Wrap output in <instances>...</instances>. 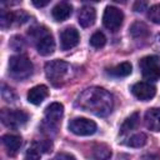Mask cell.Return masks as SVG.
Returning <instances> with one entry per match:
<instances>
[{
	"mask_svg": "<svg viewBox=\"0 0 160 160\" xmlns=\"http://www.w3.org/2000/svg\"><path fill=\"white\" fill-rule=\"evenodd\" d=\"M111 158V149L106 144H96L91 149L92 160H109Z\"/></svg>",
	"mask_w": 160,
	"mask_h": 160,
	"instance_id": "17",
	"label": "cell"
},
{
	"mask_svg": "<svg viewBox=\"0 0 160 160\" xmlns=\"http://www.w3.org/2000/svg\"><path fill=\"white\" fill-rule=\"evenodd\" d=\"M42 154H44V151L41 150L39 141H34V142L29 146V149L26 150L25 158H26L28 160H40V158H41Z\"/></svg>",
	"mask_w": 160,
	"mask_h": 160,
	"instance_id": "21",
	"label": "cell"
},
{
	"mask_svg": "<svg viewBox=\"0 0 160 160\" xmlns=\"http://www.w3.org/2000/svg\"><path fill=\"white\" fill-rule=\"evenodd\" d=\"M98 126L92 120L86 118H75L69 122V130L79 136H89L95 134Z\"/></svg>",
	"mask_w": 160,
	"mask_h": 160,
	"instance_id": "7",
	"label": "cell"
},
{
	"mask_svg": "<svg viewBox=\"0 0 160 160\" xmlns=\"http://www.w3.org/2000/svg\"><path fill=\"white\" fill-rule=\"evenodd\" d=\"M131 92L136 99H139L141 101H148V100H150V99H152L155 96L156 89L150 82L140 81V82H136V84L132 85Z\"/></svg>",
	"mask_w": 160,
	"mask_h": 160,
	"instance_id": "11",
	"label": "cell"
},
{
	"mask_svg": "<svg viewBox=\"0 0 160 160\" xmlns=\"http://www.w3.org/2000/svg\"><path fill=\"white\" fill-rule=\"evenodd\" d=\"M130 34L134 36V38H136V39H142V38H145V36H148L149 35V29H148V26L144 24V22H141V21H136V22H134L132 25H131V28H130Z\"/></svg>",
	"mask_w": 160,
	"mask_h": 160,
	"instance_id": "20",
	"label": "cell"
},
{
	"mask_svg": "<svg viewBox=\"0 0 160 160\" xmlns=\"http://www.w3.org/2000/svg\"><path fill=\"white\" fill-rule=\"evenodd\" d=\"M148 18L155 22V24H160V4L152 5L149 11H148Z\"/></svg>",
	"mask_w": 160,
	"mask_h": 160,
	"instance_id": "24",
	"label": "cell"
},
{
	"mask_svg": "<svg viewBox=\"0 0 160 160\" xmlns=\"http://www.w3.org/2000/svg\"><path fill=\"white\" fill-rule=\"evenodd\" d=\"M131 71H132L131 64L128 62V61H125V62H121V64H119V65L109 69L108 70V74L111 75V76H114V78H125V76L130 75Z\"/></svg>",
	"mask_w": 160,
	"mask_h": 160,
	"instance_id": "18",
	"label": "cell"
},
{
	"mask_svg": "<svg viewBox=\"0 0 160 160\" xmlns=\"http://www.w3.org/2000/svg\"><path fill=\"white\" fill-rule=\"evenodd\" d=\"M122 21H124V14L120 9L115 6H106L102 15V24L108 30L112 32L118 31L121 28Z\"/></svg>",
	"mask_w": 160,
	"mask_h": 160,
	"instance_id": "6",
	"label": "cell"
},
{
	"mask_svg": "<svg viewBox=\"0 0 160 160\" xmlns=\"http://www.w3.org/2000/svg\"><path fill=\"white\" fill-rule=\"evenodd\" d=\"M90 44H91V46H94L95 49H100V48H102V46L106 44V38H105V35H104L102 32L96 31V32H94V34L91 35V38H90Z\"/></svg>",
	"mask_w": 160,
	"mask_h": 160,
	"instance_id": "23",
	"label": "cell"
},
{
	"mask_svg": "<svg viewBox=\"0 0 160 160\" xmlns=\"http://www.w3.org/2000/svg\"><path fill=\"white\" fill-rule=\"evenodd\" d=\"M70 72V65L62 60H52L45 64V75L55 86L62 85Z\"/></svg>",
	"mask_w": 160,
	"mask_h": 160,
	"instance_id": "3",
	"label": "cell"
},
{
	"mask_svg": "<svg viewBox=\"0 0 160 160\" xmlns=\"http://www.w3.org/2000/svg\"><path fill=\"white\" fill-rule=\"evenodd\" d=\"M32 4L36 6V8H42V6H46L49 4V1H38V0H32Z\"/></svg>",
	"mask_w": 160,
	"mask_h": 160,
	"instance_id": "27",
	"label": "cell"
},
{
	"mask_svg": "<svg viewBox=\"0 0 160 160\" xmlns=\"http://www.w3.org/2000/svg\"><path fill=\"white\" fill-rule=\"evenodd\" d=\"M141 74L144 79L155 81L160 78V58L156 55H149L140 60L139 62Z\"/></svg>",
	"mask_w": 160,
	"mask_h": 160,
	"instance_id": "5",
	"label": "cell"
},
{
	"mask_svg": "<svg viewBox=\"0 0 160 160\" xmlns=\"http://www.w3.org/2000/svg\"><path fill=\"white\" fill-rule=\"evenodd\" d=\"M32 62L24 55H14L9 60V74L14 79H28L32 74Z\"/></svg>",
	"mask_w": 160,
	"mask_h": 160,
	"instance_id": "4",
	"label": "cell"
},
{
	"mask_svg": "<svg viewBox=\"0 0 160 160\" xmlns=\"http://www.w3.org/2000/svg\"><path fill=\"white\" fill-rule=\"evenodd\" d=\"M29 120V115L22 110H10L4 109L1 111V121L8 128H20Z\"/></svg>",
	"mask_w": 160,
	"mask_h": 160,
	"instance_id": "8",
	"label": "cell"
},
{
	"mask_svg": "<svg viewBox=\"0 0 160 160\" xmlns=\"http://www.w3.org/2000/svg\"><path fill=\"white\" fill-rule=\"evenodd\" d=\"M49 95V90L45 85H36L28 92V101L34 105H40Z\"/></svg>",
	"mask_w": 160,
	"mask_h": 160,
	"instance_id": "13",
	"label": "cell"
},
{
	"mask_svg": "<svg viewBox=\"0 0 160 160\" xmlns=\"http://www.w3.org/2000/svg\"><path fill=\"white\" fill-rule=\"evenodd\" d=\"M2 144H4L5 149L8 150V154L12 156L18 152V150L21 146V138L19 135L6 134L2 136Z\"/></svg>",
	"mask_w": 160,
	"mask_h": 160,
	"instance_id": "16",
	"label": "cell"
},
{
	"mask_svg": "<svg viewBox=\"0 0 160 160\" xmlns=\"http://www.w3.org/2000/svg\"><path fill=\"white\" fill-rule=\"evenodd\" d=\"M139 120H140V114H139L138 111L132 112V114H131L129 118H126L125 121L122 122V125H121V128H120V134L124 135V134H126L128 131L134 130V129L138 126Z\"/></svg>",
	"mask_w": 160,
	"mask_h": 160,
	"instance_id": "19",
	"label": "cell"
},
{
	"mask_svg": "<svg viewBox=\"0 0 160 160\" xmlns=\"http://www.w3.org/2000/svg\"><path fill=\"white\" fill-rule=\"evenodd\" d=\"M75 105L96 116H108L114 108L112 95L102 88L92 86L84 90L76 99Z\"/></svg>",
	"mask_w": 160,
	"mask_h": 160,
	"instance_id": "1",
	"label": "cell"
},
{
	"mask_svg": "<svg viewBox=\"0 0 160 160\" xmlns=\"http://www.w3.org/2000/svg\"><path fill=\"white\" fill-rule=\"evenodd\" d=\"M71 11H72V6L69 2L62 1V2H59L54 6L51 15H52L55 21H64L71 15Z\"/></svg>",
	"mask_w": 160,
	"mask_h": 160,
	"instance_id": "15",
	"label": "cell"
},
{
	"mask_svg": "<svg viewBox=\"0 0 160 160\" xmlns=\"http://www.w3.org/2000/svg\"><path fill=\"white\" fill-rule=\"evenodd\" d=\"M64 114V106L60 102H52L45 109V116H44V125L48 126V129H56L60 124V120Z\"/></svg>",
	"mask_w": 160,
	"mask_h": 160,
	"instance_id": "9",
	"label": "cell"
},
{
	"mask_svg": "<svg viewBox=\"0 0 160 160\" xmlns=\"http://www.w3.org/2000/svg\"><path fill=\"white\" fill-rule=\"evenodd\" d=\"M30 35L35 41L38 52L42 56H48L55 50V40L46 28L39 26L30 30Z\"/></svg>",
	"mask_w": 160,
	"mask_h": 160,
	"instance_id": "2",
	"label": "cell"
},
{
	"mask_svg": "<svg viewBox=\"0 0 160 160\" xmlns=\"http://www.w3.org/2000/svg\"><path fill=\"white\" fill-rule=\"evenodd\" d=\"M158 42L160 44V35H158Z\"/></svg>",
	"mask_w": 160,
	"mask_h": 160,
	"instance_id": "28",
	"label": "cell"
},
{
	"mask_svg": "<svg viewBox=\"0 0 160 160\" xmlns=\"http://www.w3.org/2000/svg\"><path fill=\"white\" fill-rule=\"evenodd\" d=\"M2 86V90H1V95H2V99L5 100V101H14V99H15V95H14V92L11 91V89L10 88H8L5 84H2L1 85Z\"/></svg>",
	"mask_w": 160,
	"mask_h": 160,
	"instance_id": "25",
	"label": "cell"
},
{
	"mask_svg": "<svg viewBox=\"0 0 160 160\" xmlns=\"http://www.w3.org/2000/svg\"><path fill=\"white\" fill-rule=\"evenodd\" d=\"M79 41H80L79 31L72 26H68L60 32V48L64 51L75 48L79 44Z\"/></svg>",
	"mask_w": 160,
	"mask_h": 160,
	"instance_id": "10",
	"label": "cell"
},
{
	"mask_svg": "<svg viewBox=\"0 0 160 160\" xmlns=\"http://www.w3.org/2000/svg\"><path fill=\"white\" fill-rule=\"evenodd\" d=\"M146 140L148 138L144 132H136L132 136H130V139L126 141V145L131 148H141L146 144Z\"/></svg>",
	"mask_w": 160,
	"mask_h": 160,
	"instance_id": "22",
	"label": "cell"
},
{
	"mask_svg": "<svg viewBox=\"0 0 160 160\" xmlns=\"http://www.w3.org/2000/svg\"><path fill=\"white\" fill-rule=\"evenodd\" d=\"M146 6H148L146 2H144V1H136V2L134 4V10H135L136 12H139V11H144V10L146 9Z\"/></svg>",
	"mask_w": 160,
	"mask_h": 160,
	"instance_id": "26",
	"label": "cell"
},
{
	"mask_svg": "<svg viewBox=\"0 0 160 160\" xmlns=\"http://www.w3.org/2000/svg\"><path fill=\"white\" fill-rule=\"evenodd\" d=\"M145 125L152 131H160V108H152L145 112Z\"/></svg>",
	"mask_w": 160,
	"mask_h": 160,
	"instance_id": "14",
	"label": "cell"
},
{
	"mask_svg": "<svg viewBox=\"0 0 160 160\" xmlns=\"http://www.w3.org/2000/svg\"><path fill=\"white\" fill-rule=\"evenodd\" d=\"M96 19V11L92 6L90 5H85L80 9L79 15H78V20L80 26L82 28H90L91 25H94Z\"/></svg>",
	"mask_w": 160,
	"mask_h": 160,
	"instance_id": "12",
	"label": "cell"
}]
</instances>
